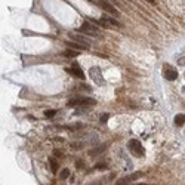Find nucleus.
I'll use <instances>...</instances> for the list:
<instances>
[{
    "mask_svg": "<svg viewBox=\"0 0 185 185\" xmlns=\"http://www.w3.org/2000/svg\"><path fill=\"white\" fill-rule=\"evenodd\" d=\"M127 148H129V151L133 156H136V157H142L144 156V147L141 145V142L138 139H130L129 144H127Z\"/></svg>",
    "mask_w": 185,
    "mask_h": 185,
    "instance_id": "f257e3e1",
    "label": "nucleus"
},
{
    "mask_svg": "<svg viewBox=\"0 0 185 185\" xmlns=\"http://www.w3.org/2000/svg\"><path fill=\"white\" fill-rule=\"evenodd\" d=\"M89 76H90V78H92V80H93L96 84H98V86H102V84L105 83L104 77H102V71H101L99 67H92V68L89 70Z\"/></svg>",
    "mask_w": 185,
    "mask_h": 185,
    "instance_id": "f03ea898",
    "label": "nucleus"
},
{
    "mask_svg": "<svg viewBox=\"0 0 185 185\" xmlns=\"http://www.w3.org/2000/svg\"><path fill=\"white\" fill-rule=\"evenodd\" d=\"M78 105H95V99L76 96V98H71L68 101V107H78Z\"/></svg>",
    "mask_w": 185,
    "mask_h": 185,
    "instance_id": "7ed1b4c3",
    "label": "nucleus"
},
{
    "mask_svg": "<svg viewBox=\"0 0 185 185\" xmlns=\"http://www.w3.org/2000/svg\"><path fill=\"white\" fill-rule=\"evenodd\" d=\"M78 31L83 33V34H87V36H98V27H95V25L89 21H84L82 24V27L78 28Z\"/></svg>",
    "mask_w": 185,
    "mask_h": 185,
    "instance_id": "20e7f679",
    "label": "nucleus"
},
{
    "mask_svg": "<svg viewBox=\"0 0 185 185\" xmlns=\"http://www.w3.org/2000/svg\"><path fill=\"white\" fill-rule=\"evenodd\" d=\"M68 37L71 39V40H74L76 43H78V45H82L83 48H89V46H90V42L87 40L86 37L80 36V34H74V33H70V34H68Z\"/></svg>",
    "mask_w": 185,
    "mask_h": 185,
    "instance_id": "39448f33",
    "label": "nucleus"
},
{
    "mask_svg": "<svg viewBox=\"0 0 185 185\" xmlns=\"http://www.w3.org/2000/svg\"><path fill=\"white\" fill-rule=\"evenodd\" d=\"M164 77H166V80H169V82H173L178 78V71L176 70H173L170 65H164Z\"/></svg>",
    "mask_w": 185,
    "mask_h": 185,
    "instance_id": "423d86ee",
    "label": "nucleus"
},
{
    "mask_svg": "<svg viewBox=\"0 0 185 185\" xmlns=\"http://www.w3.org/2000/svg\"><path fill=\"white\" fill-rule=\"evenodd\" d=\"M141 176H142V173H141V172H135V173H132V175L126 176V178L120 179V181L117 182V185H127V184H130V182H133L135 179L141 178Z\"/></svg>",
    "mask_w": 185,
    "mask_h": 185,
    "instance_id": "0eeeda50",
    "label": "nucleus"
},
{
    "mask_svg": "<svg viewBox=\"0 0 185 185\" xmlns=\"http://www.w3.org/2000/svg\"><path fill=\"white\" fill-rule=\"evenodd\" d=\"M99 5H101L107 12H110V13H111V15H114V16H119V15H120L117 9H114V6H113V5H110V3H107V2H104V0H99Z\"/></svg>",
    "mask_w": 185,
    "mask_h": 185,
    "instance_id": "6e6552de",
    "label": "nucleus"
},
{
    "mask_svg": "<svg viewBox=\"0 0 185 185\" xmlns=\"http://www.w3.org/2000/svg\"><path fill=\"white\" fill-rule=\"evenodd\" d=\"M67 71H68L70 74H73V76L78 77V78H84V73H83V71H82V70L78 68L77 65H73V68H70V70H67Z\"/></svg>",
    "mask_w": 185,
    "mask_h": 185,
    "instance_id": "1a4fd4ad",
    "label": "nucleus"
},
{
    "mask_svg": "<svg viewBox=\"0 0 185 185\" xmlns=\"http://www.w3.org/2000/svg\"><path fill=\"white\" fill-rule=\"evenodd\" d=\"M108 147V144H102V145H99V147H96V148H93V149H90L89 151V154L90 156H96V154H102L104 151H105V148Z\"/></svg>",
    "mask_w": 185,
    "mask_h": 185,
    "instance_id": "9d476101",
    "label": "nucleus"
},
{
    "mask_svg": "<svg viewBox=\"0 0 185 185\" xmlns=\"http://www.w3.org/2000/svg\"><path fill=\"white\" fill-rule=\"evenodd\" d=\"M49 166H50V169H52V172H54V173H56V172H58V169H59L58 160H56V158H54V157H50V158H49Z\"/></svg>",
    "mask_w": 185,
    "mask_h": 185,
    "instance_id": "9b49d317",
    "label": "nucleus"
},
{
    "mask_svg": "<svg viewBox=\"0 0 185 185\" xmlns=\"http://www.w3.org/2000/svg\"><path fill=\"white\" fill-rule=\"evenodd\" d=\"M185 123V114H178L175 117V126H182Z\"/></svg>",
    "mask_w": 185,
    "mask_h": 185,
    "instance_id": "f8f14e48",
    "label": "nucleus"
},
{
    "mask_svg": "<svg viewBox=\"0 0 185 185\" xmlns=\"http://www.w3.org/2000/svg\"><path fill=\"white\" fill-rule=\"evenodd\" d=\"M62 55H64V56H68V58H74V56H77V55H78V52H77V50H74V49H67Z\"/></svg>",
    "mask_w": 185,
    "mask_h": 185,
    "instance_id": "ddd939ff",
    "label": "nucleus"
},
{
    "mask_svg": "<svg viewBox=\"0 0 185 185\" xmlns=\"http://www.w3.org/2000/svg\"><path fill=\"white\" fill-rule=\"evenodd\" d=\"M67 45H68V48L70 49H76V50H82L83 49V46L82 45H78V43H73V42H67Z\"/></svg>",
    "mask_w": 185,
    "mask_h": 185,
    "instance_id": "4468645a",
    "label": "nucleus"
},
{
    "mask_svg": "<svg viewBox=\"0 0 185 185\" xmlns=\"http://www.w3.org/2000/svg\"><path fill=\"white\" fill-rule=\"evenodd\" d=\"M110 178H113V176H107V178H101V179H98V181L92 182L90 185H102V184H105V182H108V181H110Z\"/></svg>",
    "mask_w": 185,
    "mask_h": 185,
    "instance_id": "2eb2a0df",
    "label": "nucleus"
},
{
    "mask_svg": "<svg viewBox=\"0 0 185 185\" xmlns=\"http://www.w3.org/2000/svg\"><path fill=\"white\" fill-rule=\"evenodd\" d=\"M59 176H61V179H67L70 176V170L68 169H62V172L59 173Z\"/></svg>",
    "mask_w": 185,
    "mask_h": 185,
    "instance_id": "dca6fc26",
    "label": "nucleus"
},
{
    "mask_svg": "<svg viewBox=\"0 0 185 185\" xmlns=\"http://www.w3.org/2000/svg\"><path fill=\"white\" fill-rule=\"evenodd\" d=\"M83 147H84L83 142H73L71 144V148H74V149H82Z\"/></svg>",
    "mask_w": 185,
    "mask_h": 185,
    "instance_id": "f3484780",
    "label": "nucleus"
},
{
    "mask_svg": "<svg viewBox=\"0 0 185 185\" xmlns=\"http://www.w3.org/2000/svg\"><path fill=\"white\" fill-rule=\"evenodd\" d=\"M108 119H110V114L105 113V114H102V116H101L99 121H101V123H107V121H108Z\"/></svg>",
    "mask_w": 185,
    "mask_h": 185,
    "instance_id": "a211bd4d",
    "label": "nucleus"
},
{
    "mask_svg": "<svg viewBox=\"0 0 185 185\" xmlns=\"http://www.w3.org/2000/svg\"><path fill=\"white\" fill-rule=\"evenodd\" d=\"M45 114H46V117H54L56 114V110H46Z\"/></svg>",
    "mask_w": 185,
    "mask_h": 185,
    "instance_id": "6ab92c4d",
    "label": "nucleus"
},
{
    "mask_svg": "<svg viewBox=\"0 0 185 185\" xmlns=\"http://www.w3.org/2000/svg\"><path fill=\"white\" fill-rule=\"evenodd\" d=\"M178 65H179V67H184V65H185V56H182V58L178 59Z\"/></svg>",
    "mask_w": 185,
    "mask_h": 185,
    "instance_id": "aec40b11",
    "label": "nucleus"
},
{
    "mask_svg": "<svg viewBox=\"0 0 185 185\" xmlns=\"http://www.w3.org/2000/svg\"><path fill=\"white\" fill-rule=\"evenodd\" d=\"M80 87H82V89H84L86 92H90V90H92V89H90V86H89V84H84V83H83Z\"/></svg>",
    "mask_w": 185,
    "mask_h": 185,
    "instance_id": "412c9836",
    "label": "nucleus"
},
{
    "mask_svg": "<svg viewBox=\"0 0 185 185\" xmlns=\"http://www.w3.org/2000/svg\"><path fill=\"white\" fill-rule=\"evenodd\" d=\"M96 169H107V164H96Z\"/></svg>",
    "mask_w": 185,
    "mask_h": 185,
    "instance_id": "4be33fe9",
    "label": "nucleus"
},
{
    "mask_svg": "<svg viewBox=\"0 0 185 185\" xmlns=\"http://www.w3.org/2000/svg\"><path fill=\"white\" fill-rule=\"evenodd\" d=\"M83 166H84L83 164V160H77V167H80V169H82Z\"/></svg>",
    "mask_w": 185,
    "mask_h": 185,
    "instance_id": "5701e85b",
    "label": "nucleus"
},
{
    "mask_svg": "<svg viewBox=\"0 0 185 185\" xmlns=\"http://www.w3.org/2000/svg\"><path fill=\"white\" fill-rule=\"evenodd\" d=\"M147 2H148V3H151V5H154V3H156V0H147Z\"/></svg>",
    "mask_w": 185,
    "mask_h": 185,
    "instance_id": "b1692460",
    "label": "nucleus"
}]
</instances>
